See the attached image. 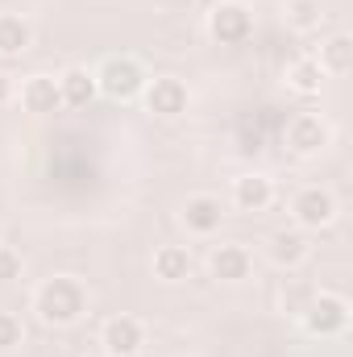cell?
Returning a JSON list of instances; mask_svg holds the SVG:
<instances>
[{"mask_svg": "<svg viewBox=\"0 0 353 357\" xmlns=\"http://www.w3.org/2000/svg\"><path fill=\"white\" fill-rule=\"evenodd\" d=\"M33 312L46 324L67 328V324L84 320V312H88V287L80 278H71V274H54V278H46L33 291Z\"/></svg>", "mask_w": 353, "mask_h": 357, "instance_id": "6da1fadb", "label": "cell"}, {"mask_svg": "<svg viewBox=\"0 0 353 357\" xmlns=\"http://www.w3.org/2000/svg\"><path fill=\"white\" fill-rule=\"evenodd\" d=\"M299 320H303V328H308L312 337H320V341L341 337V333L350 328V299L337 295V291H316Z\"/></svg>", "mask_w": 353, "mask_h": 357, "instance_id": "7a4b0ae2", "label": "cell"}, {"mask_svg": "<svg viewBox=\"0 0 353 357\" xmlns=\"http://www.w3.org/2000/svg\"><path fill=\"white\" fill-rule=\"evenodd\" d=\"M146 84H150V79H146L142 63L129 59V54H112V59H104L100 71H96V88L104 91L108 100H133V96L146 91Z\"/></svg>", "mask_w": 353, "mask_h": 357, "instance_id": "3957f363", "label": "cell"}, {"mask_svg": "<svg viewBox=\"0 0 353 357\" xmlns=\"http://www.w3.org/2000/svg\"><path fill=\"white\" fill-rule=\"evenodd\" d=\"M208 33L220 46H246L254 38V8L241 0H220L208 13Z\"/></svg>", "mask_w": 353, "mask_h": 357, "instance_id": "277c9868", "label": "cell"}, {"mask_svg": "<svg viewBox=\"0 0 353 357\" xmlns=\"http://www.w3.org/2000/svg\"><path fill=\"white\" fill-rule=\"evenodd\" d=\"M291 216H295V229H324L337 220V195L329 187H303L295 199H291Z\"/></svg>", "mask_w": 353, "mask_h": 357, "instance_id": "5b68a950", "label": "cell"}, {"mask_svg": "<svg viewBox=\"0 0 353 357\" xmlns=\"http://www.w3.org/2000/svg\"><path fill=\"white\" fill-rule=\"evenodd\" d=\"M100 345H104V357H133L146 345V328L137 316H112L100 328Z\"/></svg>", "mask_w": 353, "mask_h": 357, "instance_id": "8992f818", "label": "cell"}, {"mask_svg": "<svg viewBox=\"0 0 353 357\" xmlns=\"http://www.w3.org/2000/svg\"><path fill=\"white\" fill-rule=\"evenodd\" d=\"M329 125H324V116H316V112H299V116H291V125H287V150L291 154H299V158H312V154H320L324 146H329Z\"/></svg>", "mask_w": 353, "mask_h": 357, "instance_id": "52a82bcc", "label": "cell"}, {"mask_svg": "<svg viewBox=\"0 0 353 357\" xmlns=\"http://www.w3.org/2000/svg\"><path fill=\"white\" fill-rule=\"evenodd\" d=\"M187 104H191V91L175 75H158V79L146 84V108L154 116H183Z\"/></svg>", "mask_w": 353, "mask_h": 357, "instance_id": "ba28073f", "label": "cell"}, {"mask_svg": "<svg viewBox=\"0 0 353 357\" xmlns=\"http://www.w3.org/2000/svg\"><path fill=\"white\" fill-rule=\"evenodd\" d=\"M208 270H212L216 282H246L250 270H254V254H250L246 245H237V241L216 245L212 258H208Z\"/></svg>", "mask_w": 353, "mask_h": 357, "instance_id": "9c48e42d", "label": "cell"}, {"mask_svg": "<svg viewBox=\"0 0 353 357\" xmlns=\"http://www.w3.org/2000/svg\"><path fill=\"white\" fill-rule=\"evenodd\" d=\"M220 220H225V204L216 199V195H187V204H183V225H187V233H195V237H212L216 229H220Z\"/></svg>", "mask_w": 353, "mask_h": 357, "instance_id": "30bf717a", "label": "cell"}, {"mask_svg": "<svg viewBox=\"0 0 353 357\" xmlns=\"http://www.w3.org/2000/svg\"><path fill=\"white\" fill-rule=\"evenodd\" d=\"M308 254H312V245H308V233L303 229H278L274 237H270V262L283 270H295L308 262Z\"/></svg>", "mask_w": 353, "mask_h": 357, "instance_id": "8fae6325", "label": "cell"}, {"mask_svg": "<svg viewBox=\"0 0 353 357\" xmlns=\"http://www.w3.org/2000/svg\"><path fill=\"white\" fill-rule=\"evenodd\" d=\"M21 104H25V112H33V116L59 112V108H63L59 79H54V75H29V79L21 84Z\"/></svg>", "mask_w": 353, "mask_h": 357, "instance_id": "7c38bea8", "label": "cell"}, {"mask_svg": "<svg viewBox=\"0 0 353 357\" xmlns=\"http://www.w3.org/2000/svg\"><path fill=\"white\" fill-rule=\"evenodd\" d=\"M59 96H63V108H88L91 100L100 96L96 71H88V67H67L59 75Z\"/></svg>", "mask_w": 353, "mask_h": 357, "instance_id": "4fadbf2b", "label": "cell"}, {"mask_svg": "<svg viewBox=\"0 0 353 357\" xmlns=\"http://www.w3.org/2000/svg\"><path fill=\"white\" fill-rule=\"evenodd\" d=\"M233 204L241 208V212H266L270 204H274V183L266 175H241L233 178Z\"/></svg>", "mask_w": 353, "mask_h": 357, "instance_id": "5bb4252c", "label": "cell"}, {"mask_svg": "<svg viewBox=\"0 0 353 357\" xmlns=\"http://www.w3.org/2000/svg\"><path fill=\"white\" fill-rule=\"evenodd\" d=\"M320 71L324 75H350L353 71V38L350 33H333L324 46H320Z\"/></svg>", "mask_w": 353, "mask_h": 357, "instance_id": "9a60e30c", "label": "cell"}, {"mask_svg": "<svg viewBox=\"0 0 353 357\" xmlns=\"http://www.w3.org/2000/svg\"><path fill=\"white\" fill-rule=\"evenodd\" d=\"M29 42H33L29 21L17 17V13H0V54H8V59H13V54H25Z\"/></svg>", "mask_w": 353, "mask_h": 357, "instance_id": "2e32d148", "label": "cell"}, {"mask_svg": "<svg viewBox=\"0 0 353 357\" xmlns=\"http://www.w3.org/2000/svg\"><path fill=\"white\" fill-rule=\"evenodd\" d=\"M154 274L163 282H183L191 274V254L183 245H158L154 250Z\"/></svg>", "mask_w": 353, "mask_h": 357, "instance_id": "e0dca14e", "label": "cell"}, {"mask_svg": "<svg viewBox=\"0 0 353 357\" xmlns=\"http://www.w3.org/2000/svg\"><path fill=\"white\" fill-rule=\"evenodd\" d=\"M283 21H287L295 33H312V29H320V21H324V4H320V0H283Z\"/></svg>", "mask_w": 353, "mask_h": 357, "instance_id": "ac0fdd59", "label": "cell"}, {"mask_svg": "<svg viewBox=\"0 0 353 357\" xmlns=\"http://www.w3.org/2000/svg\"><path fill=\"white\" fill-rule=\"evenodd\" d=\"M287 88L299 91V96H320V88H324L320 63H316V59H295V63L287 67Z\"/></svg>", "mask_w": 353, "mask_h": 357, "instance_id": "d6986e66", "label": "cell"}, {"mask_svg": "<svg viewBox=\"0 0 353 357\" xmlns=\"http://www.w3.org/2000/svg\"><path fill=\"white\" fill-rule=\"evenodd\" d=\"M21 337H25V328H21V320H17L13 312H0V354H8V349H17V345H21Z\"/></svg>", "mask_w": 353, "mask_h": 357, "instance_id": "ffe728a7", "label": "cell"}, {"mask_svg": "<svg viewBox=\"0 0 353 357\" xmlns=\"http://www.w3.org/2000/svg\"><path fill=\"white\" fill-rule=\"evenodd\" d=\"M312 295H316L312 287H299V282H295V287H287V291H283V312H291V316H303V307L312 303Z\"/></svg>", "mask_w": 353, "mask_h": 357, "instance_id": "44dd1931", "label": "cell"}, {"mask_svg": "<svg viewBox=\"0 0 353 357\" xmlns=\"http://www.w3.org/2000/svg\"><path fill=\"white\" fill-rule=\"evenodd\" d=\"M21 270H25L21 254H17V250H8V245H0V282H13V278H21Z\"/></svg>", "mask_w": 353, "mask_h": 357, "instance_id": "7402d4cb", "label": "cell"}, {"mask_svg": "<svg viewBox=\"0 0 353 357\" xmlns=\"http://www.w3.org/2000/svg\"><path fill=\"white\" fill-rule=\"evenodd\" d=\"M8 100H13V79L0 71V104H8Z\"/></svg>", "mask_w": 353, "mask_h": 357, "instance_id": "603a6c76", "label": "cell"}]
</instances>
